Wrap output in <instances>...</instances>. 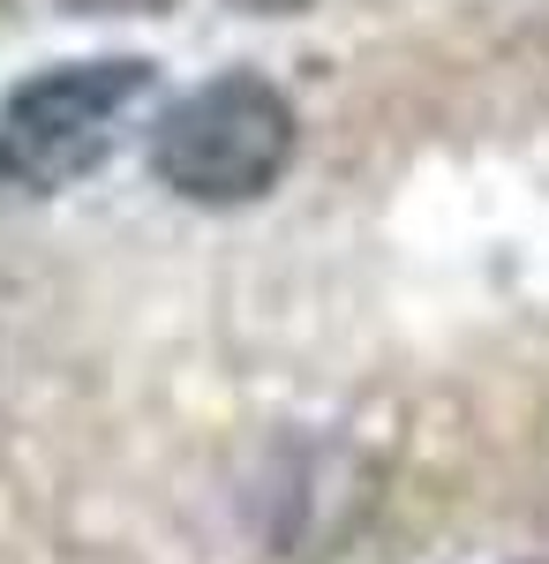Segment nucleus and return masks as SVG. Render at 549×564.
<instances>
[{"mask_svg": "<svg viewBox=\"0 0 549 564\" xmlns=\"http://www.w3.org/2000/svg\"><path fill=\"white\" fill-rule=\"evenodd\" d=\"M159 90V61L143 53H90L31 68L0 98V196H61L114 159L121 129Z\"/></svg>", "mask_w": 549, "mask_h": 564, "instance_id": "1", "label": "nucleus"}, {"mask_svg": "<svg viewBox=\"0 0 549 564\" xmlns=\"http://www.w3.org/2000/svg\"><path fill=\"white\" fill-rule=\"evenodd\" d=\"M294 143H301L294 98L256 68H226V76H204L196 90H181L159 113L151 174L181 204L234 212V204H256L279 188V174L294 166Z\"/></svg>", "mask_w": 549, "mask_h": 564, "instance_id": "2", "label": "nucleus"}, {"mask_svg": "<svg viewBox=\"0 0 549 564\" xmlns=\"http://www.w3.org/2000/svg\"><path fill=\"white\" fill-rule=\"evenodd\" d=\"M226 8H241V15H294L309 0H226Z\"/></svg>", "mask_w": 549, "mask_h": 564, "instance_id": "3", "label": "nucleus"}]
</instances>
